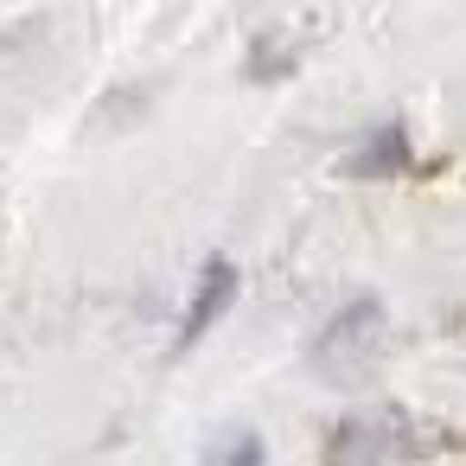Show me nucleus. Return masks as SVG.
I'll list each match as a JSON object with an SVG mask.
<instances>
[{
	"mask_svg": "<svg viewBox=\"0 0 466 466\" xmlns=\"http://www.w3.org/2000/svg\"><path fill=\"white\" fill-rule=\"evenodd\" d=\"M377 345H383V307H377V300H351V307H345V313H339V319L319 332L313 364H319V377L351 383L358 370H370Z\"/></svg>",
	"mask_w": 466,
	"mask_h": 466,
	"instance_id": "obj_1",
	"label": "nucleus"
},
{
	"mask_svg": "<svg viewBox=\"0 0 466 466\" xmlns=\"http://www.w3.org/2000/svg\"><path fill=\"white\" fill-rule=\"evenodd\" d=\"M396 167H409V135H402V128H383V135L351 160V173H396Z\"/></svg>",
	"mask_w": 466,
	"mask_h": 466,
	"instance_id": "obj_3",
	"label": "nucleus"
},
{
	"mask_svg": "<svg viewBox=\"0 0 466 466\" xmlns=\"http://www.w3.org/2000/svg\"><path fill=\"white\" fill-rule=\"evenodd\" d=\"M218 466H262V434H237V441L218 453Z\"/></svg>",
	"mask_w": 466,
	"mask_h": 466,
	"instance_id": "obj_4",
	"label": "nucleus"
},
{
	"mask_svg": "<svg viewBox=\"0 0 466 466\" xmlns=\"http://www.w3.org/2000/svg\"><path fill=\"white\" fill-rule=\"evenodd\" d=\"M237 300V268L224 262V256H211L205 262V281H198V294H192V307H186V326H179V351H192L218 319H224V307Z\"/></svg>",
	"mask_w": 466,
	"mask_h": 466,
	"instance_id": "obj_2",
	"label": "nucleus"
}]
</instances>
